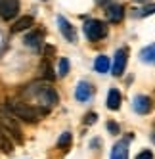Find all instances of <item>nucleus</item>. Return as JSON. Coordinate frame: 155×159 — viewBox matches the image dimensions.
I'll return each instance as SVG.
<instances>
[{
  "label": "nucleus",
  "mask_w": 155,
  "mask_h": 159,
  "mask_svg": "<svg viewBox=\"0 0 155 159\" xmlns=\"http://www.w3.org/2000/svg\"><path fill=\"white\" fill-rule=\"evenodd\" d=\"M8 107L10 111L14 113V117L19 121H25V123H35L38 121L42 115H46L48 109H44V107H35V106H31L27 104V102H21V100H12V102H8Z\"/></svg>",
  "instance_id": "obj_1"
},
{
  "label": "nucleus",
  "mask_w": 155,
  "mask_h": 159,
  "mask_svg": "<svg viewBox=\"0 0 155 159\" xmlns=\"http://www.w3.org/2000/svg\"><path fill=\"white\" fill-rule=\"evenodd\" d=\"M27 94L35 98L40 104V107H44V109H50L52 106H56L58 100H60L58 92L50 84H46V83H33L27 88Z\"/></svg>",
  "instance_id": "obj_2"
},
{
  "label": "nucleus",
  "mask_w": 155,
  "mask_h": 159,
  "mask_svg": "<svg viewBox=\"0 0 155 159\" xmlns=\"http://www.w3.org/2000/svg\"><path fill=\"white\" fill-rule=\"evenodd\" d=\"M0 127H2L10 138H14L16 142H23V134H21V127L17 119L14 117V113L10 111L8 104H0Z\"/></svg>",
  "instance_id": "obj_3"
},
{
  "label": "nucleus",
  "mask_w": 155,
  "mask_h": 159,
  "mask_svg": "<svg viewBox=\"0 0 155 159\" xmlns=\"http://www.w3.org/2000/svg\"><path fill=\"white\" fill-rule=\"evenodd\" d=\"M82 29H84L86 39L92 40V42L102 40V39L107 35V27H105V23H102L100 19H90V21H86Z\"/></svg>",
  "instance_id": "obj_4"
},
{
  "label": "nucleus",
  "mask_w": 155,
  "mask_h": 159,
  "mask_svg": "<svg viewBox=\"0 0 155 159\" xmlns=\"http://www.w3.org/2000/svg\"><path fill=\"white\" fill-rule=\"evenodd\" d=\"M19 14V0H0V16L10 21Z\"/></svg>",
  "instance_id": "obj_5"
},
{
  "label": "nucleus",
  "mask_w": 155,
  "mask_h": 159,
  "mask_svg": "<svg viewBox=\"0 0 155 159\" xmlns=\"http://www.w3.org/2000/svg\"><path fill=\"white\" fill-rule=\"evenodd\" d=\"M126 61H128V48H119L115 52V61H113V75L121 77L126 69Z\"/></svg>",
  "instance_id": "obj_6"
},
{
  "label": "nucleus",
  "mask_w": 155,
  "mask_h": 159,
  "mask_svg": "<svg viewBox=\"0 0 155 159\" xmlns=\"http://www.w3.org/2000/svg\"><path fill=\"white\" fill-rule=\"evenodd\" d=\"M92 94H94V88H92L90 83H86V81H81L79 84H77V88H75V98L79 102H88L92 98Z\"/></svg>",
  "instance_id": "obj_7"
},
{
  "label": "nucleus",
  "mask_w": 155,
  "mask_h": 159,
  "mask_svg": "<svg viewBox=\"0 0 155 159\" xmlns=\"http://www.w3.org/2000/svg\"><path fill=\"white\" fill-rule=\"evenodd\" d=\"M105 16H107V19L111 21V23H119V21L125 17V8L121 4H117V2H111L105 8Z\"/></svg>",
  "instance_id": "obj_8"
},
{
  "label": "nucleus",
  "mask_w": 155,
  "mask_h": 159,
  "mask_svg": "<svg viewBox=\"0 0 155 159\" xmlns=\"http://www.w3.org/2000/svg\"><path fill=\"white\" fill-rule=\"evenodd\" d=\"M58 23H60V31H61V35L67 39L69 42H77V33H75V29H73V25L69 23V21L65 19L63 16H60V17H58Z\"/></svg>",
  "instance_id": "obj_9"
},
{
  "label": "nucleus",
  "mask_w": 155,
  "mask_h": 159,
  "mask_svg": "<svg viewBox=\"0 0 155 159\" xmlns=\"http://www.w3.org/2000/svg\"><path fill=\"white\" fill-rule=\"evenodd\" d=\"M132 107H134V111L140 113V115H146V113H149V109H151V100L148 96L140 94V96L134 98V102H132Z\"/></svg>",
  "instance_id": "obj_10"
},
{
  "label": "nucleus",
  "mask_w": 155,
  "mask_h": 159,
  "mask_svg": "<svg viewBox=\"0 0 155 159\" xmlns=\"http://www.w3.org/2000/svg\"><path fill=\"white\" fill-rule=\"evenodd\" d=\"M25 44L29 48H33V50H40V46H42V33L40 31H31L25 37Z\"/></svg>",
  "instance_id": "obj_11"
},
{
  "label": "nucleus",
  "mask_w": 155,
  "mask_h": 159,
  "mask_svg": "<svg viewBox=\"0 0 155 159\" xmlns=\"http://www.w3.org/2000/svg\"><path fill=\"white\" fill-rule=\"evenodd\" d=\"M33 25H35V19H33L31 16H23V17H19L16 23L12 25V33H21L25 29H31Z\"/></svg>",
  "instance_id": "obj_12"
},
{
  "label": "nucleus",
  "mask_w": 155,
  "mask_h": 159,
  "mask_svg": "<svg viewBox=\"0 0 155 159\" xmlns=\"http://www.w3.org/2000/svg\"><path fill=\"white\" fill-rule=\"evenodd\" d=\"M121 100H123L121 92H119L117 88H111V90H109V94H107V107L111 109V111H117L121 107Z\"/></svg>",
  "instance_id": "obj_13"
},
{
  "label": "nucleus",
  "mask_w": 155,
  "mask_h": 159,
  "mask_svg": "<svg viewBox=\"0 0 155 159\" xmlns=\"http://www.w3.org/2000/svg\"><path fill=\"white\" fill-rule=\"evenodd\" d=\"M0 152H4V153H12L14 152V142L12 138L8 136V132L0 127Z\"/></svg>",
  "instance_id": "obj_14"
},
{
  "label": "nucleus",
  "mask_w": 155,
  "mask_h": 159,
  "mask_svg": "<svg viewBox=\"0 0 155 159\" xmlns=\"http://www.w3.org/2000/svg\"><path fill=\"white\" fill-rule=\"evenodd\" d=\"M140 60L144 63H149V65H155V42L146 46L142 52H140Z\"/></svg>",
  "instance_id": "obj_15"
},
{
  "label": "nucleus",
  "mask_w": 155,
  "mask_h": 159,
  "mask_svg": "<svg viewBox=\"0 0 155 159\" xmlns=\"http://www.w3.org/2000/svg\"><path fill=\"white\" fill-rule=\"evenodd\" d=\"M111 159H128V146H126V142L115 144L113 152H111Z\"/></svg>",
  "instance_id": "obj_16"
},
{
  "label": "nucleus",
  "mask_w": 155,
  "mask_h": 159,
  "mask_svg": "<svg viewBox=\"0 0 155 159\" xmlns=\"http://www.w3.org/2000/svg\"><path fill=\"white\" fill-rule=\"evenodd\" d=\"M40 75L46 79V81H54V79H56V73H54V69H52V65H50L48 60L40 61Z\"/></svg>",
  "instance_id": "obj_17"
},
{
  "label": "nucleus",
  "mask_w": 155,
  "mask_h": 159,
  "mask_svg": "<svg viewBox=\"0 0 155 159\" xmlns=\"http://www.w3.org/2000/svg\"><path fill=\"white\" fill-rule=\"evenodd\" d=\"M94 71L98 73H107L109 71V58L107 56H98L94 61Z\"/></svg>",
  "instance_id": "obj_18"
},
{
  "label": "nucleus",
  "mask_w": 155,
  "mask_h": 159,
  "mask_svg": "<svg viewBox=\"0 0 155 159\" xmlns=\"http://www.w3.org/2000/svg\"><path fill=\"white\" fill-rule=\"evenodd\" d=\"M71 142H73V136H71V132H63L60 138H58V146L61 148V150H67V148L71 146Z\"/></svg>",
  "instance_id": "obj_19"
},
{
  "label": "nucleus",
  "mask_w": 155,
  "mask_h": 159,
  "mask_svg": "<svg viewBox=\"0 0 155 159\" xmlns=\"http://www.w3.org/2000/svg\"><path fill=\"white\" fill-rule=\"evenodd\" d=\"M67 73H69V60L61 58L60 60V77H65Z\"/></svg>",
  "instance_id": "obj_20"
},
{
  "label": "nucleus",
  "mask_w": 155,
  "mask_h": 159,
  "mask_svg": "<svg viewBox=\"0 0 155 159\" xmlns=\"http://www.w3.org/2000/svg\"><path fill=\"white\" fill-rule=\"evenodd\" d=\"M54 56H56V46H52V44H46V46H44V58L50 60V58H54Z\"/></svg>",
  "instance_id": "obj_21"
},
{
  "label": "nucleus",
  "mask_w": 155,
  "mask_h": 159,
  "mask_svg": "<svg viewBox=\"0 0 155 159\" xmlns=\"http://www.w3.org/2000/svg\"><path fill=\"white\" fill-rule=\"evenodd\" d=\"M151 14H155V4L142 8V12H140V16H151Z\"/></svg>",
  "instance_id": "obj_22"
},
{
  "label": "nucleus",
  "mask_w": 155,
  "mask_h": 159,
  "mask_svg": "<svg viewBox=\"0 0 155 159\" xmlns=\"http://www.w3.org/2000/svg\"><path fill=\"white\" fill-rule=\"evenodd\" d=\"M107 130L111 132V134H119V125L113 123V121H109V123H107Z\"/></svg>",
  "instance_id": "obj_23"
},
{
  "label": "nucleus",
  "mask_w": 155,
  "mask_h": 159,
  "mask_svg": "<svg viewBox=\"0 0 155 159\" xmlns=\"http://www.w3.org/2000/svg\"><path fill=\"white\" fill-rule=\"evenodd\" d=\"M136 159H153V153H151L149 150H144V152H140V153L136 155Z\"/></svg>",
  "instance_id": "obj_24"
},
{
  "label": "nucleus",
  "mask_w": 155,
  "mask_h": 159,
  "mask_svg": "<svg viewBox=\"0 0 155 159\" xmlns=\"http://www.w3.org/2000/svg\"><path fill=\"white\" fill-rule=\"evenodd\" d=\"M96 117H98L96 113H88L86 119H84V123H86V125H94V123H96Z\"/></svg>",
  "instance_id": "obj_25"
},
{
  "label": "nucleus",
  "mask_w": 155,
  "mask_h": 159,
  "mask_svg": "<svg viewBox=\"0 0 155 159\" xmlns=\"http://www.w3.org/2000/svg\"><path fill=\"white\" fill-rule=\"evenodd\" d=\"M153 140H155V132H153Z\"/></svg>",
  "instance_id": "obj_26"
}]
</instances>
